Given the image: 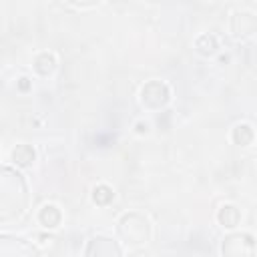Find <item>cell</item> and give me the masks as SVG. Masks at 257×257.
<instances>
[{"label":"cell","instance_id":"4fadbf2b","mask_svg":"<svg viewBox=\"0 0 257 257\" xmlns=\"http://www.w3.org/2000/svg\"><path fill=\"white\" fill-rule=\"evenodd\" d=\"M112 199H114V189H112L110 185H106V183H98V185L92 187V201H94L96 205L104 207V205L112 203Z\"/></svg>","mask_w":257,"mask_h":257},{"label":"cell","instance_id":"8fae6325","mask_svg":"<svg viewBox=\"0 0 257 257\" xmlns=\"http://www.w3.org/2000/svg\"><path fill=\"white\" fill-rule=\"evenodd\" d=\"M231 141L237 147H249L255 141V128L249 122H239L231 131Z\"/></svg>","mask_w":257,"mask_h":257},{"label":"cell","instance_id":"6da1fadb","mask_svg":"<svg viewBox=\"0 0 257 257\" xmlns=\"http://www.w3.org/2000/svg\"><path fill=\"white\" fill-rule=\"evenodd\" d=\"M0 203H2V221L18 219L28 207V185L20 171L2 167V185H0Z\"/></svg>","mask_w":257,"mask_h":257},{"label":"cell","instance_id":"277c9868","mask_svg":"<svg viewBox=\"0 0 257 257\" xmlns=\"http://www.w3.org/2000/svg\"><path fill=\"white\" fill-rule=\"evenodd\" d=\"M139 100L147 110H161L171 102V88L163 80H149L141 86Z\"/></svg>","mask_w":257,"mask_h":257},{"label":"cell","instance_id":"8992f818","mask_svg":"<svg viewBox=\"0 0 257 257\" xmlns=\"http://www.w3.org/2000/svg\"><path fill=\"white\" fill-rule=\"evenodd\" d=\"M229 28L237 38H247L257 32V14L247 8H237L231 14Z\"/></svg>","mask_w":257,"mask_h":257},{"label":"cell","instance_id":"7c38bea8","mask_svg":"<svg viewBox=\"0 0 257 257\" xmlns=\"http://www.w3.org/2000/svg\"><path fill=\"white\" fill-rule=\"evenodd\" d=\"M195 50H197L201 56H213V54H217V50H219V40H217V36H215V34H209V32L197 36V40H195Z\"/></svg>","mask_w":257,"mask_h":257},{"label":"cell","instance_id":"ba28073f","mask_svg":"<svg viewBox=\"0 0 257 257\" xmlns=\"http://www.w3.org/2000/svg\"><path fill=\"white\" fill-rule=\"evenodd\" d=\"M10 161H12L16 167H20V169L32 167L34 161H36V151H34L32 145H26V143L16 145V147L10 151Z\"/></svg>","mask_w":257,"mask_h":257},{"label":"cell","instance_id":"9a60e30c","mask_svg":"<svg viewBox=\"0 0 257 257\" xmlns=\"http://www.w3.org/2000/svg\"><path fill=\"white\" fill-rule=\"evenodd\" d=\"M18 88H20V90H28V88H30V78L22 76V78L18 80Z\"/></svg>","mask_w":257,"mask_h":257},{"label":"cell","instance_id":"3957f363","mask_svg":"<svg viewBox=\"0 0 257 257\" xmlns=\"http://www.w3.org/2000/svg\"><path fill=\"white\" fill-rule=\"evenodd\" d=\"M257 241L247 231H231L221 241V257H255Z\"/></svg>","mask_w":257,"mask_h":257},{"label":"cell","instance_id":"30bf717a","mask_svg":"<svg viewBox=\"0 0 257 257\" xmlns=\"http://www.w3.org/2000/svg\"><path fill=\"white\" fill-rule=\"evenodd\" d=\"M32 68H34V72L40 74V76L52 74V70L56 68V56H54V52H48V50L38 52V54L32 58Z\"/></svg>","mask_w":257,"mask_h":257},{"label":"cell","instance_id":"9c48e42d","mask_svg":"<svg viewBox=\"0 0 257 257\" xmlns=\"http://www.w3.org/2000/svg\"><path fill=\"white\" fill-rule=\"evenodd\" d=\"M38 223L44 227V229H56L60 223H62V211L52 205V203H46L40 207L38 211Z\"/></svg>","mask_w":257,"mask_h":257},{"label":"cell","instance_id":"52a82bcc","mask_svg":"<svg viewBox=\"0 0 257 257\" xmlns=\"http://www.w3.org/2000/svg\"><path fill=\"white\" fill-rule=\"evenodd\" d=\"M217 223L223 227V229H229V231H235L241 223V211L233 205V203H223L219 209H217Z\"/></svg>","mask_w":257,"mask_h":257},{"label":"cell","instance_id":"5bb4252c","mask_svg":"<svg viewBox=\"0 0 257 257\" xmlns=\"http://www.w3.org/2000/svg\"><path fill=\"white\" fill-rule=\"evenodd\" d=\"M135 131H137L139 135H147V133H149V122H143V120H139V122L135 124Z\"/></svg>","mask_w":257,"mask_h":257},{"label":"cell","instance_id":"5b68a950","mask_svg":"<svg viewBox=\"0 0 257 257\" xmlns=\"http://www.w3.org/2000/svg\"><path fill=\"white\" fill-rule=\"evenodd\" d=\"M84 257H122V249L112 237L94 235L84 247Z\"/></svg>","mask_w":257,"mask_h":257},{"label":"cell","instance_id":"7a4b0ae2","mask_svg":"<svg viewBox=\"0 0 257 257\" xmlns=\"http://www.w3.org/2000/svg\"><path fill=\"white\" fill-rule=\"evenodd\" d=\"M116 233L128 247H143L153 237L151 219L141 211H126L116 221Z\"/></svg>","mask_w":257,"mask_h":257}]
</instances>
